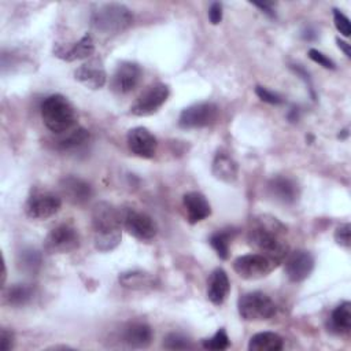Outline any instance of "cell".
I'll list each match as a JSON object with an SVG mask.
<instances>
[{
    "instance_id": "obj_20",
    "label": "cell",
    "mask_w": 351,
    "mask_h": 351,
    "mask_svg": "<svg viewBox=\"0 0 351 351\" xmlns=\"http://www.w3.org/2000/svg\"><path fill=\"white\" fill-rule=\"evenodd\" d=\"M154 337L152 329L145 322H129L121 332V340L133 348H145Z\"/></svg>"
},
{
    "instance_id": "obj_17",
    "label": "cell",
    "mask_w": 351,
    "mask_h": 351,
    "mask_svg": "<svg viewBox=\"0 0 351 351\" xmlns=\"http://www.w3.org/2000/svg\"><path fill=\"white\" fill-rule=\"evenodd\" d=\"M95 52V43L90 34L82 36L77 43L71 44L70 47L63 44H55L53 55L66 62H74L89 58Z\"/></svg>"
},
{
    "instance_id": "obj_6",
    "label": "cell",
    "mask_w": 351,
    "mask_h": 351,
    "mask_svg": "<svg viewBox=\"0 0 351 351\" xmlns=\"http://www.w3.org/2000/svg\"><path fill=\"white\" fill-rule=\"evenodd\" d=\"M218 107L211 101H199L185 107L178 117L182 129H202L213 125L218 118Z\"/></svg>"
},
{
    "instance_id": "obj_33",
    "label": "cell",
    "mask_w": 351,
    "mask_h": 351,
    "mask_svg": "<svg viewBox=\"0 0 351 351\" xmlns=\"http://www.w3.org/2000/svg\"><path fill=\"white\" fill-rule=\"evenodd\" d=\"M350 233H351V226H350V223H341V225L337 226L336 230H335V241H336L340 247L348 250L350 245H351V236H350Z\"/></svg>"
},
{
    "instance_id": "obj_22",
    "label": "cell",
    "mask_w": 351,
    "mask_h": 351,
    "mask_svg": "<svg viewBox=\"0 0 351 351\" xmlns=\"http://www.w3.org/2000/svg\"><path fill=\"white\" fill-rule=\"evenodd\" d=\"M211 171L217 180H221L226 184H232L237 178L239 166L228 152L218 151L213 159Z\"/></svg>"
},
{
    "instance_id": "obj_23",
    "label": "cell",
    "mask_w": 351,
    "mask_h": 351,
    "mask_svg": "<svg viewBox=\"0 0 351 351\" xmlns=\"http://www.w3.org/2000/svg\"><path fill=\"white\" fill-rule=\"evenodd\" d=\"M118 281L123 288L133 291H147L156 285V280L152 274L143 270H128L118 276Z\"/></svg>"
},
{
    "instance_id": "obj_7",
    "label": "cell",
    "mask_w": 351,
    "mask_h": 351,
    "mask_svg": "<svg viewBox=\"0 0 351 351\" xmlns=\"http://www.w3.org/2000/svg\"><path fill=\"white\" fill-rule=\"evenodd\" d=\"M170 89L169 85L163 82H156L149 85L136 101L130 106V112L136 117H148L155 114L169 99Z\"/></svg>"
},
{
    "instance_id": "obj_31",
    "label": "cell",
    "mask_w": 351,
    "mask_h": 351,
    "mask_svg": "<svg viewBox=\"0 0 351 351\" xmlns=\"http://www.w3.org/2000/svg\"><path fill=\"white\" fill-rule=\"evenodd\" d=\"M163 347L167 350H188L192 348V343L188 337H185L181 333H169L165 339H163Z\"/></svg>"
},
{
    "instance_id": "obj_3",
    "label": "cell",
    "mask_w": 351,
    "mask_h": 351,
    "mask_svg": "<svg viewBox=\"0 0 351 351\" xmlns=\"http://www.w3.org/2000/svg\"><path fill=\"white\" fill-rule=\"evenodd\" d=\"M40 110L44 125L52 133L63 134L75 126V108L63 95L55 93L45 97L41 103Z\"/></svg>"
},
{
    "instance_id": "obj_13",
    "label": "cell",
    "mask_w": 351,
    "mask_h": 351,
    "mask_svg": "<svg viewBox=\"0 0 351 351\" xmlns=\"http://www.w3.org/2000/svg\"><path fill=\"white\" fill-rule=\"evenodd\" d=\"M284 269L289 281H304L314 269V258L306 250H295L285 256Z\"/></svg>"
},
{
    "instance_id": "obj_30",
    "label": "cell",
    "mask_w": 351,
    "mask_h": 351,
    "mask_svg": "<svg viewBox=\"0 0 351 351\" xmlns=\"http://www.w3.org/2000/svg\"><path fill=\"white\" fill-rule=\"evenodd\" d=\"M230 344L229 336L226 333V330L223 328L218 329L211 337L202 340V346L206 350H214V351H221V350H226Z\"/></svg>"
},
{
    "instance_id": "obj_38",
    "label": "cell",
    "mask_w": 351,
    "mask_h": 351,
    "mask_svg": "<svg viewBox=\"0 0 351 351\" xmlns=\"http://www.w3.org/2000/svg\"><path fill=\"white\" fill-rule=\"evenodd\" d=\"M255 7H258L259 10H262V12H265L266 15H269L270 18H274L276 16V12L274 10L271 8V4H267V3H252Z\"/></svg>"
},
{
    "instance_id": "obj_32",
    "label": "cell",
    "mask_w": 351,
    "mask_h": 351,
    "mask_svg": "<svg viewBox=\"0 0 351 351\" xmlns=\"http://www.w3.org/2000/svg\"><path fill=\"white\" fill-rule=\"evenodd\" d=\"M333 22L340 34H343L344 37H350V34H351L350 19L337 8H333Z\"/></svg>"
},
{
    "instance_id": "obj_11",
    "label": "cell",
    "mask_w": 351,
    "mask_h": 351,
    "mask_svg": "<svg viewBox=\"0 0 351 351\" xmlns=\"http://www.w3.org/2000/svg\"><path fill=\"white\" fill-rule=\"evenodd\" d=\"M122 225L129 234L141 241H149L158 233V226L154 218L134 208L122 211Z\"/></svg>"
},
{
    "instance_id": "obj_14",
    "label": "cell",
    "mask_w": 351,
    "mask_h": 351,
    "mask_svg": "<svg viewBox=\"0 0 351 351\" xmlns=\"http://www.w3.org/2000/svg\"><path fill=\"white\" fill-rule=\"evenodd\" d=\"M126 143L132 154L143 159H151L156 154L158 140L156 137L144 126L133 128L128 132Z\"/></svg>"
},
{
    "instance_id": "obj_9",
    "label": "cell",
    "mask_w": 351,
    "mask_h": 351,
    "mask_svg": "<svg viewBox=\"0 0 351 351\" xmlns=\"http://www.w3.org/2000/svg\"><path fill=\"white\" fill-rule=\"evenodd\" d=\"M277 263L263 254H245L234 259L233 270L244 280H258L266 277Z\"/></svg>"
},
{
    "instance_id": "obj_10",
    "label": "cell",
    "mask_w": 351,
    "mask_h": 351,
    "mask_svg": "<svg viewBox=\"0 0 351 351\" xmlns=\"http://www.w3.org/2000/svg\"><path fill=\"white\" fill-rule=\"evenodd\" d=\"M62 207V199L48 191L33 192L26 203L25 213L32 219H48L53 217Z\"/></svg>"
},
{
    "instance_id": "obj_15",
    "label": "cell",
    "mask_w": 351,
    "mask_h": 351,
    "mask_svg": "<svg viewBox=\"0 0 351 351\" xmlns=\"http://www.w3.org/2000/svg\"><path fill=\"white\" fill-rule=\"evenodd\" d=\"M59 186L66 200L74 206H84L93 196V189L90 184L77 176L63 177L59 182Z\"/></svg>"
},
{
    "instance_id": "obj_12",
    "label": "cell",
    "mask_w": 351,
    "mask_h": 351,
    "mask_svg": "<svg viewBox=\"0 0 351 351\" xmlns=\"http://www.w3.org/2000/svg\"><path fill=\"white\" fill-rule=\"evenodd\" d=\"M143 77L140 64L134 62H122L111 77V89L118 95H126L137 88Z\"/></svg>"
},
{
    "instance_id": "obj_37",
    "label": "cell",
    "mask_w": 351,
    "mask_h": 351,
    "mask_svg": "<svg viewBox=\"0 0 351 351\" xmlns=\"http://www.w3.org/2000/svg\"><path fill=\"white\" fill-rule=\"evenodd\" d=\"M208 19L213 25H218L222 21V4L215 1L211 3L210 8H208Z\"/></svg>"
},
{
    "instance_id": "obj_25",
    "label": "cell",
    "mask_w": 351,
    "mask_h": 351,
    "mask_svg": "<svg viewBox=\"0 0 351 351\" xmlns=\"http://www.w3.org/2000/svg\"><path fill=\"white\" fill-rule=\"evenodd\" d=\"M284 347V339L274 332H259L251 336L250 351H280Z\"/></svg>"
},
{
    "instance_id": "obj_2",
    "label": "cell",
    "mask_w": 351,
    "mask_h": 351,
    "mask_svg": "<svg viewBox=\"0 0 351 351\" xmlns=\"http://www.w3.org/2000/svg\"><path fill=\"white\" fill-rule=\"evenodd\" d=\"M93 243L97 251L110 252L121 244L122 211L108 202H97L92 208Z\"/></svg>"
},
{
    "instance_id": "obj_29",
    "label": "cell",
    "mask_w": 351,
    "mask_h": 351,
    "mask_svg": "<svg viewBox=\"0 0 351 351\" xmlns=\"http://www.w3.org/2000/svg\"><path fill=\"white\" fill-rule=\"evenodd\" d=\"M19 265H21L22 270H25L27 273H36L41 265L40 252L36 250H32V248L23 250L19 255Z\"/></svg>"
},
{
    "instance_id": "obj_4",
    "label": "cell",
    "mask_w": 351,
    "mask_h": 351,
    "mask_svg": "<svg viewBox=\"0 0 351 351\" xmlns=\"http://www.w3.org/2000/svg\"><path fill=\"white\" fill-rule=\"evenodd\" d=\"M133 23L132 11L121 3L101 4L90 16L92 27L101 34H118Z\"/></svg>"
},
{
    "instance_id": "obj_19",
    "label": "cell",
    "mask_w": 351,
    "mask_h": 351,
    "mask_svg": "<svg viewBox=\"0 0 351 351\" xmlns=\"http://www.w3.org/2000/svg\"><path fill=\"white\" fill-rule=\"evenodd\" d=\"M182 204L186 213V219L189 223L195 225L211 214V206L206 196L197 191L186 192L182 196Z\"/></svg>"
},
{
    "instance_id": "obj_26",
    "label": "cell",
    "mask_w": 351,
    "mask_h": 351,
    "mask_svg": "<svg viewBox=\"0 0 351 351\" xmlns=\"http://www.w3.org/2000/svg\"><path fill=\"white\" fill-rule=\"evenodd\" d=\"M60 136L62 137L56 141V147L60 151H75V149H80L90 138L89 132L85 128H81V126L73 128L71 130H69V132H66V133H63Z\"/></svg>"
},
{
    "instance_id": "obj_21",
    "label": "cell",
    "mask_w": 351,
    "mask_h": 351,
    "mask_svg": "<svg viewBox=\"0 0 351 351\" xmlns=\"http://www.w3.org/2000/svg\"><path fill=\"white\" fill-rule=\"evenodd\" d=\"M230 291V282L226 271L223 269H215L207 281V298L208 300L219 306L225 302L228 293Z\"/></svg>"
},
{
    "instance_id": "obj_34",
    "label": "cell",
    "mask_w": 351,
    "mask_h": 351,
    "mask_svg": "<svg viewBox=\"0 0 351 351\" xmlns=\"http://www.w3.org/2000/svg\"><path fill=\"white\" fill-rule=\"evenodd\" d=\"M255 93L262 101H266L269 104H276L277 106V104H281L284 101L280 95H277L276 92H273V90H270L265 86H261V85L255 86Z\"/></svg>"
},
{
    "instance_id": "obj_35",
    "label": "cell",
    "mask_w": 351,
    "mask_h": 351,
    "mask_svg": "<svg viewBox=\"0 0 351 351\" xmlns=\"http://www.w3.org/2000/svg\"><path fill=\"white\" fill-rule=\"evenodd\" d=\"M308 58H310L313 62L318 63L319 66H322V67H325V69H330V70H335V69H336L335 62H333L330 58H328L325 53H322L321 51H318V49H315V48H310V49H308Z\"/></svg>"
},
{
    "instance_id": "obj_39",
    "label": "cell",
    "mask_w": 351,
    "mask_h": 351,
    "mask_svg": "<svg viewBox=\"0 0 351 351\" xmlns=\"http://www.w3.org/2000/svg\"><path fill=\"white\" fill-rule=\"evenodd\" d=\"M336 43H337V45H339V48L344 52V55L347 56V58H351V49H350V44L348 43H346V41H343V40H340V38H337L336 40Z\"/></svg>"
},
{
    "instance_id": "obj_16",
    "label": "cell",
    "mask_w": 351,
    "mask_h": 351,
    "mask_svg": "<svg viewBox=\"0 0 351 351\" xmlns=\"http://www.w3.org/2000/svg\"><path fill=\"white\" fill-rule=\"evenodd\" d=\"M74 78L88 89H100L107 82V73L103 63L99 59H90L86 63L77 67Z\"/></svg>"
},
{
    "instance_id": "obj_28",
    "label": "cell",
    "mask_w": 351,
    "mask_h": 351,
    "mask_svg": "<svg viewBox=\"0 0 351 351\" xmlns=\"http://www.w3.org/2000/svg\"><path fill=\"white\" fill-rule=\"evenodd\" d=\"M232 237H233L232 229H222L210 236L211 247L215 250L217 255L223 261L229 258V244Z\"/></svg>"
},
{
    "instance_id": "obj_36",
    "label": "cell",
    "mask_w": 351,
    "mask_h": 351,
    "mask_svg": "<svg viewBox=\"0 0 351 351\" xmlns=\"http://www.w3.org/2000/svg\"><path fill=\"white\" fill-rule=\"evenodd\" d=\"M14 333L5 328L0 330V350L1 351H10L14 348Z\"/></svg>"
},
{
    "instance_id": "obj_24",
    "label": "cell",
    "mask_w": 351,
    "mask_h": 351,
    "mask_svg": "<svg viewBox=\"0 0 351 351\" xmlns=\"http://www.w3.org/2000/svg\"><path fill=\"white\" fill-rule=\"evenodd\" d=\"M328 328L336 335H347L351 329V303L343 302L332 311Z\"/></svg>"
},
{
    "instance_id": "obj_8",
    "label": "cell",
    "mask_w": 351,
    "mask_h": 351,
    "mask_svg": "<svg viewBox=\"0 0 351 351\" xmlns=\"http://www.w3.org/2000/svg\"><path fill=\"white\" fill-rule=\"evenodd\" d=\"M80 247V234L75 228L69 223L55 226L44 239V250L47 254H69Z\"/></svg>"
},
{
    "instance_id": "obj_18",
    "label": "cell",
    "mask_w": 351,
    "mask_h": 351,
    "mask_svg": "<svg viewBox=\"0 0 351 351\" xmlns=\"http://www.w3.org/2000/svg\"><path fill=\"white\" fill-rule=\"evenodd\" d=\"M269 195L282 203V204H293L299 197V185L295 180L287 176H276L267 182Z\"/></svg>"
},
{
    "instance_id": "obj_27",
    "label": "cell",
    "mask_w": 351,
    "mask_h": 351,
    "mask_svg": "<svg viewBox=\"0 0 351 351\" xmlns=\"http://www.w3.org/2000/svg\"><path fill=\"white\" fill-rule=\"evenodd\" d=\"M34 289L29 284H14L4 292V302L11 307H22L30 303Z\"/></svg>"
},
{
    "instance_id": "obj_1",
    "label": "cell",
    "mask_w": 351,
    "mask_h": 351,
    "mask_svg": "<svg viewBox=\"0 0 351 351\" xmlns=\"http://www.w3.org/2000/svg\"><path fill=\"white\" fill-rule=\"evenodd\" d=\"M247 239L250 245L277 265L281 263L289 252L287 228L271 215H258L251 219Z\"/></svg>"
},
{
    "instance_id": "obj_5",
    "label": "cell",
    "mask_w": 351,
    "mask_h": 351,
    "mask_svg": "<svg viewBox=\"0 0 351 351\" xmlns=\"http://www.w3.org/2000/svg\"><path fill=\"white\" fill-rule=\"evenodd\" d=\"M239 314L245 321H266L276 315L277 307L271 298L261 291L243 293L237 302Z\"/></svg>"
}]
</instances>
